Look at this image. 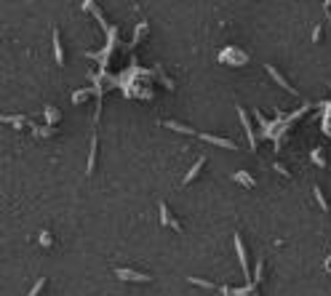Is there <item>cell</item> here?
Listing matches in <instances>:
<instances>
[{
  "mask_svg": "<svg viewBox=\"0 0 331 296\" xmlns=\"http://www.w3.org/2000/svg\"><path fill=\"white\" fill-rule=\"evenodd\" d=\"M41 246H45V248L51 246V232H45V230L41 232Z\"/></svg>",
  "mask_w": 331,
  "mask_h": 296,
  "instance_id": "21",
  "label": "cell"
},
{
  "mask_svg": "<svg viewBox=\"0 0 331 296\" xmlns=\"http://www.w3.org/2000/svg\"><path fill=\"white\" fill-rule=\"evenodd\" d=\"M235 251H238V261H241V270H243V275L248 277V259H246V248H243L241 235H235Z\"/></svg>",
  "mask_w": 331,
  "mask_h": 296,
  "instance_id": "7",
  "label": "cell"
},
{
  "mask_svg": "<svg viewBox=\"0 0 331 296\" xmlns=\"http://www.w3.org/2000/svg\"><path fill=\"white\" fill-rule=\"evenodd\" d=\"M62 112L54 110V107H45V120H48V126H54V123H59Z\"/></svg>",
  "mask_w": 331,
  "mask_h": 296,
  "instance_id": "15",
  "label": "cell"
},
{
  "mask_svg": "<svg viewBox=\"0 0 331 296\" xmlns=\"http://www.w3.org/2000/svg\"><path fill=\"white\" fill-rule=\"evenodd\" d=\"M32 134H35V136H54V134H56V128H54V126H48V123H45L43 128H32Z\"/></svg>",
  "mask_w": 331,
  "mask_h": 296,
  "instance_id": "17",
  "label": "cell"
},
{
  "mask_svg": "<svg viewBox=\"0 0 331 296\" xmlns=\"http://www.w3.org/2000/svg\"><path fill=\"white\" fill-rule=\"evenodd\" d=\"M54 54H56V64H59V67H64V48H62L59 30H54Z\"/></svg>",
  "mask_w": 331,
  "mask_h": 296,
  "instance_id": "10",
  "label": "cell"
},
{
  "mask_svg": "<svg viewBox=\"0 0 331 296\" xmlns=\"http://www.w3.org/2000/svg\"><path fill=\"white\" fill-rule=\"evenodd\" d=\"M115 275L121 277V280H128V283H150L152 277L145 275V272H136V270H125V267H118Z\"/></svg>",
  "mask_w": 331,
  "mask_h": 296,
  "instance_id": "2",
  "label": "cell"
},
{
  "mask_svg": "<svg viewBox=\"0 0 331 296\" xmlns=\"http://www.w3.org/2000/svg\"><path fill=\"white\" fill-rule=\"evenodd\" d=\"M91 94H99V85H94V88H83V91H75V94H72V101H75V104H78V101H85Z\"/></svg>",
  "mask_w": 331,
  "mask_h": 296,
  "instance_id": "11",
  "label": "cell"
},
{
  "mask_svg": "<svg viewBox=\"0 0 331 296\" xmlns=\"http://www.w3.org/2000/svg\"><path fill=\"white\" fill-rule=\"evenodd\" d=\"M43 286H45V277H38V283H35V288H32V291H30V294H27V296H38V294H41V291H43Z\"/></svg>",
  "mask_w": 331,
  "mask_h": 296,
  "instance_id": "19",
  "label": "cell"
},
{
  "mask_svg": "<svg viewBox=\"0 0 331 296\" xmlns=\"http://www.w3.org/2000/svg\"><path fill=\"white\" fill-rule=\"evenodd\" d=\"M329 21H331V16H329Z\"/></svg>",
  "mask_w": 331,
  "mask_h": 296,
  "instance_id": "25",
  "label": "cell"
},
{
  "mask_svg": "<svg viewBox=\"0 0 331 296\" xmlns=\"http://www.w3.org/2000/svg\"><path fill=\"white\" fill-rule=\"evenodd\" d=\"M310 158H312V163H315V166H321V168H326V160H323V155H321V150H312V152H310Z\"/></svg>",
  "mask_w": 331,
  "mask_h": 296,
  "instance_id": "18",
  "label": "cell"
},
{
  "mask_svg": "<svg viewBox=\"0 0 331 296\" xmlns=\"http://www.w3.org/2000/svg\"><path fill=\"white\" fill-rule=\"evenodd\" d=\"M238 118H241V123H243V131H246V136H248V144H251V150H256V136H254V128H251V123H248L246 110H243V107H238Z\"/></svg>",
  "mask_w": 331,
  "mask_h": 296,
  "instance_id": "6",
  "label": "cell"
},
{
  "mask_svg": "<svg viewBox=\"0 0 331 296\" xmlns=\"http://www.w3.org/2000/svg\"><path fill=\"white\" fill-rule=\"evenodd\" d=\"M203 166H206V158H198V160H195V166H192L190 171H187V174H185V179H182V184H190V181H195V176L198 174H201V168Z\"/></svg>",
  "mask_w": 331,
  "mask_h": 296,
  "instance_id": "8",
  "label": "cell"
},
{
  "mask_svg": "<svg viewBox=\"0 0 331 296\" xmlns=\"http://www.w3.org/2000/svg\"><path fill=\"white\" fill-rule=\"evenodd\" d=\"M187 280L192 283V286H201V288H208V291H219V288L214 286V283H208V280H203V277H187Z\"/></svg>",
  "mask_w": 331,
  "mask_h": 296,
  "instance_id": "16",
  "label": "cell"
},
{
  "mask_svg": "<svg viewBox=\"0 0 331 296\" xmlns=\"http://www.w3.org/2000/svg\"><path fill=\"white\" fill-rule=\"evenodd\" d=\"M145 30H147V21H142V24L136 27V35H134V45L139 43V38H142V32H145Z\"/></svg>",
  "mask_w": 331,
  "mask_h": 296,
  "instance_id": "20",
  "label": "cell"
},
{
  "mask_svg": "<svg viewBox=\"0 0 331 296\" xmlns=\"http://www.w3.org/2000/svg\"><path fill=\"white\" fill-rule=\"evenodd\" d=\"M232 179H235L238 184H243V187H254V184H256L254 176H251V174H243V171H235V174H232Z\"/></svg>",
  "mask_w": 331,
  "mask_h": 296,
  "instance_id": "12",
  "label": "cell"
},
{
  "mask_svg": "<svg viewBox=\"0 0 331 296\" xmlns=\"http://www.w3.org/2000/svg\"><path fill=\"white\" fill-rule=\"evenodd\" d=\"M312 195H315V200H318V206H321L323 208V211H329V203H326V195H323V190H321V187H312Z\"/></svg>",
  "mask_w": 331,
  "mask_h": 296,
  "instance_id": "14",
  "label": "cell"
},
{
  "mask_svg": "<svg viewBox=\"0 0 331 296\" xmlns=\"http://www.w3.org/2000/svg\"><path fill=\"white\" fill-rule=\"evenodd\" d=\"M94 160H96V136L91 139V150H88V166H85V174L94 171Z\"/></svg>",
  "mask_w": 331,
  "mask_h": 296,
  "instance_id": "13",
  "label": "cell"
},
{
  "mask_svg": "<svg viewBox=\"0 0 331 296\" xmlns=\"http://www.w3.org/2000/svg\"><path fill=\"white\" fill-rule=\"evenodd\" d=\"M163 128H171V131H176V134H190V136H198V131H195V128H187V126H182V123H176V120H163Z\"/></svg>",
  "mask_w": 331,
  "mask_h": 296,
  "instance_id": "9",
  "label": "cell"
},
{
  "mask_svg": "<svg viewBox=\"0 0 331 296\" xmlns=\"http://www.w3.org/2000/svg\"><path fill=\"white\" fill-rule=\"evenodd\" d=\"M198 139L208 141V144H216V147H227V150H238V144H235V141H230V139H222V136H214V134H198Z\"/></svg>",
  "mask_w": 331,
  "mask_h": 296,
  "instance_id": "4",
  "label": "cell"
},
{
  "mask_svg": "<svg viewBox=\"0 0 331 296\" xmlns=\"http://www.w3.org/2000/svg\"><path fill=\"white\" fill-rule=\"evenodd\" d=\"M329 270H331V264H329Z\"/></svg>",
  "mask_w": 331,
  "mask_h": 296,
  "instance_id": "24",
  "label": "cell"
},
{
  "mask_svg": "<svg viewBox=\"0 0 331 296\" xmlns=\"http://www.w3.org/2000/svg\"><path fill=\"white\" fill-rule=\"evenodd\" d=\"M219 59L227 61V64H232V67H243L248 61V56L243 54V51H238V48H232V45H230L227 51H222V54H219Z\"/></svg>",
  "mask_w": 331,
  "mask_h": 296,
  "instance_id": "1",
  "label": "cell"
},
{
  "mask_svg": "<svg viewBox=\"0 0 331 296\" xmlns=\"http://www.w3.org/2000/svg\"><path fill=\"white\" fill-rule=\"evenodd\" d=\"M275 171H278V174H281V176H289V171H286V168H283V166H281V163H275Z\"/></svg>",
  "mask_w": 331,
  "mask_h": 296,
  "instance_id": "23",
  "label": "cell"
},
{
  "mask_svg": "<svg viewBox=\"0 0 331 296\" xmlns=\"http://www.w3.org/2000/svg\"><path fill=\"white\" fill-rule=\"evenodd\" d=\"M265 70H267V75H270V78H272V80H275L278 85H281V88H283V91H289V94H291V96H299V91H296V88H294V85H291V83H289V80H286V78H283V75H281V72H278V70H275V67H272V64H265Z\"/></svg>",
  "mask_w": 331,
  "mask_h": 296,
  "instance_id": "3",
  "label": "cell"
},
{
  "mask_svg": "<svg viewBox=\"0 0 331 296\" xmlns=\"http://www.w3.org/2000/svg\"><path fill=\"white\" fill-rule=\"evenodd\" d=\"M161 224L163 227H171V230H176V232H182V224L174 219V216H171V211H168V206H166V203H161Z\"/></svg>",
  "mask_w": 331,
  "mask_h": 296,
  "instance_id": "5",
  "label": "cell"
},
{
  "mask_svg": "<svg viewBox=\"0 0 331 296\" xmlns=\"http://www.w3.org/2000/svg\"><path fill=\"white\" fill-rule=\"evenodd\" d=\"M321 30H323V27H321V24H318V27H315V30H312V40H315V43H318V40H321Z\"/></svg>",
  "mask_w": 331,
  "mask_h": 296,
  "instance_id": "22",
  "label": "cell"
}]
</instances>
